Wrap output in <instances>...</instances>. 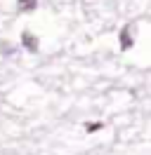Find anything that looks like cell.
I'll list each match as a JSON object with an SVG mask.
<instances>
[{
	"label": "cell",
	"instance_id": "obj_4",
	"mask_svg": "<svg viewBox=\"0 0 151 155\" xmlns=\"http://www.w3.org/2000/svg\"><path fill=\"white\" fill-rule=\"evenodd\" d=\"M85 129H87V132H97V129H102V122H87Z\"/></svg>",
	"mask_w": 151,
	"mask_h": 155
},
{
	"label": "cell",
	"instance_id": "obj_2",
	"mask_svg": "<svg viewBox=\"0 0 151 155\" xmlns=\"http://www.w3.org/2000/svg\"><path fill=\"white\" fill-rule=\"evenodd\" d=\"M21 45L28 49V52H38V40L31 35V33H24L21 35Z\"/></svg>",
	"mask_w": 151,
	"mask_h": 155
},
{
	"label": "cell",
	"instance_id": "obj_3",
	"mask_svg": "<svg viewBox=\"0 0 151 155\" xmlns=\"http://www.w3.org/2000/svg\"><path fill=\"white\" fill-rule=\"evenodd\" d=\"M17 7L19 12H31L36 10V0H17Z\"/></svg>",
	"mask_w": 151,
	"mask_h": 155
},
{
	"label": "cell",
	"instance_id": "obj_1",
	"mask_svg": "<svg viewBox=\"0 0 151 155\" xmlns=\"http://www.w3.org/2000/svg\"><path fill=\"white\" fill-rule=\"evenodd\" d=\"M132 45H135V24H128L121 31V49H130Z\"/></svg>",
	"mask_w": 151,
	"mask_h": 155
}]
</instances>
